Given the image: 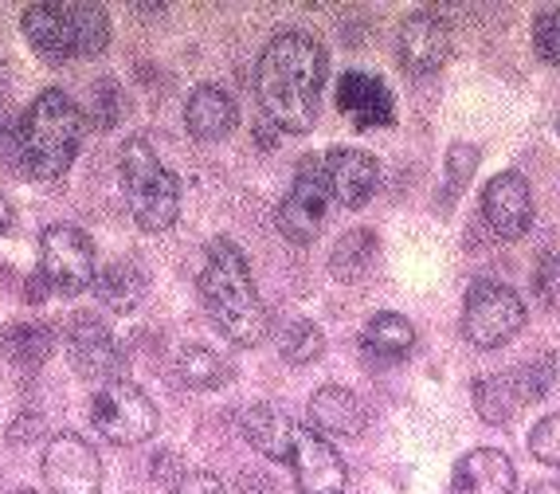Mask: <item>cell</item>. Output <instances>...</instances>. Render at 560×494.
Listing matches in <instances>:
<instances>
[{
  "label": "cell",
  "instance_id": "d4e9b609",
  "mask_svg": "<svg viewBox=\"0 0 560 494\" xmlns=\"http://www.w3.org/2000/svg\"><path fill=\"white\" fill-rule=\"evenodd\" d=\"M177 377L188 384V389H220V384H228L235 377L232 361H224L220 354H212V349H205V345H188V349H180L177 357Z\"/></svg>",
  "mask_w": 560,
  "mask_h": 494
},
{
  "label": "cell",
  "instance_id": "1f68e13d",
  "mask_svg": "<svg viewBox=\"0 0 560 494\" xmlns=\"http://www.w3.org/2000/svg\"><path fill=\"white\" fill-rule=\"evenodd\" d=\"M533 295L549 310H560V252H545L533 275Z\"/></svg>",
  "mask_w": 560,
  "mask_h": 494
},
{
  "label": "cell",
  "instance_id": "44dd1931",
  "mask_svg": "<svg viewBox=\"0 0 560 494\" xmlns=\"http://www.w3.org/2000/svg\"><path fill=\"white\" fill-rule=\"evenodd\" d=\"M145 287H150V279H145L141 263H133V260H114L110 267L94 271V295H98V302H103L106 310H114V314L138 310L141 299H145Z\"/></svg>",
  "mask_w": 560,
  "mask_h": 494
},
{
  "label": "cell",
  "instance_id": "8992f818",
  "mask_svg": "<svg viewBox=\"0 0 560 494\" xmlns=\"http://www.w3.org/2000/svg\"><path fill=\"white\" fill-rule=\"evenodd\" d=\"M94 432L114 448H138L158 432V404L133 381H106L91 401Z\"/></svg>",
  "mask_w": 560,
  "mask_h": 494
},
{
  "label": "cell",
  "instance_id": "7402d4cb",
  "mask_svg": "<svg viewBox=\"0 0 560 494\" xmlns=\"http://www.w3.org/2000/svg\"><path fill=\"white\" fill-rule=\"evenodd\" d=\"M411 345H416V326L404 314H376L361 330V349L373 361L396 365L411 354Z\"/></svg>",
  "mask_w": 560,
  "mask_h": 494
},
{
  "label": "cell",
  "instance_id": "6da1fadb",
  "mask_svg": "<svg viewBox=\"0 0 560 494\" xmlns=\"http://www.w3.org/2000/svg\"><path fill=\"white\" fill-rule=\"evenodd\" d=\"M329 76L326 47L306 32H282L262 47L255 67V94L262 114L287 134H310L318 122L322 87Z\"/></svg>",
  "mask_w": 560,
  "mask_h": 494
},
{
  "label": "cell",
  "instance_id": "277c9868",
  "mask_svg": "<svg viewBox=\"0 0 560 494\" xmlns=\"http://www.w3.org/2000/svg\"><path fill=\"white\" fill-rule=\"evenodd\" d=\"M20 24L28 44L51 64L103 56L110 44V16L98 4H32Z\"/></svg>",
  "mask_w": 560,
  "mask_h": 494
},
{
  "label": "cell",
  "instance_id": "4dcf8cb0",
  "mask_svg": "<svg viewBox=\"0 0 560 494\" xmlns=\"http://www.w3.org/2000/svg\"><path fill=\"white\" fill-rule=\"evenodd\" d=\"M533 47L549 67H560V9H549L533 20Z\"/></svg>",
  "mask_w": 560,
  "mask_h": 494
},
{
  "label": "cell",
  "instance_id": "4316f807",
  "mask_svg": "<svg viewBox=\"0 0 560 494\" xmlns=\"http://www.w3.org/2000/svg\"><path fill=\"white\" fill-rule=\"evenodd\" d=\"M279 354H282V361H290V365H314L326 354V334H322V326L299 318V322H290V326L282 330Z\"/></svg>",
  "mask_w": 560,
  "mask_h": 494
},
{
  "label": "cell",
  "instance_id": "8d00e7d4",
  "mask_svg": "<svg viewBox=\"0 0 560 494\" xmlns=\"http://www.w3.org/2000/svg\"><path fill=\"white\" fill-rule=\"evenodd\" d=\"M177 463V456H173V451H168V456H153V479H173V486L180 483V479H185V471H180V467H173Z\"/></svg>",
  "mask_w": 560,
  "mask_h": 494
},
{
  "label": "cell",
  "instance_id": "74e56055",
  "mask_svg": "<svg viewBox=\"0 0 560 494\" xmlns=\"http://www.w3.org/2000/svg\"><path fill=\"white\" fill-rule=\"evenodd\" d=\"M12 228V200L0 193V232H9Z\"/></svg>",
  "mask_w": 560,
  "mask_h": 494
},
{
  "label": "cell",
  "instance_id": "2e32d148",
  "mask_svg": "<svg viewBox=\"0 0 560 494\" xmlns=\"http://www.w3.org/2000/svg\"><path fill=\"white\" fill-rule=\"evenodd\" d=\"M337 111L346 114L357 130L393 126V118H396L393 91L376 76H364V71H346V76H341V83H337Z\"/></svg>",
  "mask_w": 560,
  "mask_h": 494
},
{
  "label": "cell",
  "instance_id": "5bb4252c",
  "mask_svg": "<svg viewBox=\"0 0 560 494\" xmlns=\"http://www.w3.org/2000/svg\"><path fill=\"white\" fill-rule=\"evenodd\" d=\"M482 216L502 240H522L533 225V193L522 173H498L482 188Z\"/></svg>",
  "mask_w": 560,
  "mask_h": 494
},
{
  "label": "cell",
  "instance_id": "e575fe53",
  "mask_svg": "<svg viewBox=\"0 0 560 494\" xmlns=\"http://www.w3.org/2000/svg\"><path fill=\"white\" fill-rule=\"evenodd\" d=\"M235 494H279V491H275V483L262 471H243Z\"/></svg>",
  "mask_w": 560,
  "mask_h": 494
},
{
  "label": "cell",
  "instance_id": "7c38bea8",
  "mask_svg": "<svg viewBox=\"0 0 560 494\" xmlns=\"http://www.w3.org/2000/svg\"><path fill=\"white\" fill-rule=\"evenodd\" d=\"M290 471H294V483L302 494H346L349 471L346 459L337 456V448L318 432L299 428L294 436V448H290Z\"/></svg>",
  "mask_w": 560,
  "mask_h": 494
},
{
  "label": "cell",
  "instance_id": "83f0119b",
  "mask_svg": "<svg viewBox=\"0 0 560 494\" xmlns=\"http://www.w3.org/2000/svg\"><path fill=\"white\" fill-rule=\"evenodd\" d=\"M529 456L545 467H557L560 471V412L537 420L529 432Z\"/></svg>",
  "mask_w": 560,
  "mask_h": 494
},
{
  "label": "cell",
  "instance_id": "ba28073f",
  "mask_svg": "<svg viewBox=\"0 0 560 494\" xmlns=\"http://www.w3.org/2000/svg\"><path fill=\"white\" fill-rule=\"evenodd\" d=\"M39 279L56 295H83L94 287V243L83 228L51 225L39 240Z\"/></svg>",
  "mask_w": 560,
  "mask_h": 494
},
{
  "label": "cell",
  "instance_id": "9a60e30c",
  "mask_svg": "<svg viewBox=\"0 0 560 494\" xmlns=\"http://www.w3.org/2000/svg\"><path fill=\"white\" fill-rule=\"evenodd\" d=\"M326 169V185L341 208H361L373 200L376 185H381V165L369 150H357V146H337L329 150V158L322 161Z\"/></svg>",
  "mask_w": 560,
  "mask_h": 494
},
{
  "label": "cell",
  "instance_id": "484cf974",
  "mask_svg": "<svg viewBox=\"0 0 560 494\" xmlns=\"http://www.w3.org/2000/svg\"><path fill=\"white\" fill-rule=\"evenodd\" d=\"M373 260H376V235L369 228H353V232H346L337 240L334 255H329V271H334L337 279L353 283L373 267Z\"/></svg>",
  "mask_w": 560,
  "mask_h": 494
},
{
  "label": "cell",
  "instance_id": "f1b7e54d",
  "mask_svg": "<svg viewBox=\"0 0 560 494\" xmlns=\"http://www.w3.org/2000/svg\"><path fill=\"white\" fill-rule=\"evenodd\" d=\"M517 374V384H522L525 401H541L545 392H549L552 377H557V357L552 354H537L533 361H525L522 369H514Z\"/></svg>",
  "mask_w": 560,
  "mask_h": 494
},
{
  "label": "cell",
  "instance_id": "4fadbf2b",
  "mask_svg": "<svg viewBox=\"0 0 560 494\" xmlns=\"http://www.w3.org/2000/svg\"><path fill=\"white\" fill-rule=\"evenodd\" d=\"M396 56L408 76H435L451 59V28L435 12H416L396 32Z\"/></svg>",
  "mask_w": 560,
  "mask_h": 494
},
{
  "label": "cell",
  "instance_id": "30bf717a",
  "mask_svg": "<svg viewBox=\"0 0 560 494\" xmlns=\"http://www.w3.org/2000/svg\"><path fill=\"white\" fill-rule=\"evenodd\" d=\"M329 185H326V169L322 161L306 158L294 173V185L282 196L279 205V228L287 240L294 243H310L326 225V208H329Z\"/></svg>",
  "mask_w": 560,
  "mask_h": 494
},
{
  "label": "cell",
  "instance_id": "52a82bcc",
  "mask_svg": "<svg viewBox=\"0 0 560 494\" xmlns=\"http://www.w3.org/2000/svg\"><path fill=\"white\" fill-rule=\"evenodd\" d=\"M525 326V302L514 287L498 279H478L463 302V337L478 349H498L514 342Z\"/></svg>",
  "mask_w": 560,
  "mask_h": 494
},
{
  "label": "cell",
  "instance_id": "f35d334b",
  "mask_svg": "<svg viewBox=\"0 0 560 494\" xmlns=\"http://www.w3.org/2000/svg\"><path fill=\"white\" fill-rule=\"evenodd\" d=\"M529 494H560V479H545V483H533Z\"/></svg>",
  "mask_w": 560,
  "mask_h": 494
},
{
  "label": "cell",
  "instance_id": "9c48e42d",
  "mask_svg": "<svg viewBox=\"0 0 560 494\" xmlns=\"http://www.w3.org/2000/svg\"><path fill=\"white\" fill-rule=\"evenodd\" d=\"M44 483L51 494H98L103 491V459L91 439L79 432H56L44 448Z\"/></svg>",
  "mask_w": 560,
  "mask_h": 494
},
{
  "label": "cell",
  "instance_id": "836d02e7",
  "mask_svg": "<svg viewBox=\"0 0 560 494\" xmlns=\"http://www.w3.org/2000/svg\"><path fill=\"white\" fill-rule=\"evenodd\" d=\"M168 494H224V483L208 471H197V475H185L177 486H168Z\"/></svg>",
  "mask_w": 560,
  "mask_h": 494
},
{
  "label": "cell",
  "instance_id": "ffe728a7",
  "mask_svg": "<svg viewBox=\"0 0 560 494\" xmlns=\"http://www.w3.org/2000/svg\"><path fill=\"white\" fill-rule=\"evenodd\" d=\"M240 432L259 456L282 459V463H287L290 448H294V436H299V424H294L287 412L271 409V404H252V409L240 416Z\"/></svg>",
  "mask_w": 560,
  "mask_h": 494
},
{
  "label": "cell",
  "instance_id": "d6986e66",
  "mask_svg": "<svg viewBox=\"0 0 560 494\" xmlns=\"http://www.w3.org/2000/svg\"><path fill=\"white\" fill-rule=\"evenodd\" d=\"M235 122H240V111H235L232 94L220 91V87L205 83L197 91L188 94V106H185V126L188 134L197 141H220L235 130Z\"/></svg>",
  "mask_w": 560,
  "mask_h": 494
},
{
  "label": "cell",
  "instance_id": "7a4b0ae2",
  "mask_svg": "<svg viewBox=\"0 0 560 494\" xmlns=\"http://www.w3.org/2000/svg\"><path fill=\"white\" fill-rule=\"evenodd\" d=\"M200 299L232 345H259L271 330V318H267V307L255 290L247 255L224 235L208 243L205 271H200Z\"/></svg>",
  "mask_w": 560,
  "mask_h": 494
},
{
  "label": "cell",
  "instance_id": "cb8c5ba5",
  "mask_svg": "<svg viewBox=\"0 0 560 494\" xmlns=\"http://www.w3.org/2000/svg\"><path fill=\"white\" fill-rule=\"evenodd\" d=\"M0 354L16 369H39L51 357V330L39 322H16L0 330Z\"/></svg>",
  "mask_w": 560,
  "mask_h": 494
},
{
  "label": "cell",
  "instance_id": "f546056e",
  "mask_svg": "<svg viewBox=\"0 0 560 494\" xmlns=\"http://www.w3.org/2000/svg\"><path fill=\"white\" fill-rule=\"evenodd\" d=\"M121 91L114 79H98V83L91 87V122L98 126V130H110L114 122L121 118Z\"/></svg>",
  "mask_w": 560,
  "mask_h": 494
},
{
  "label": "cell",
  "instance_id": "d6a6232c",
  "mask_svg": "<svg viewBox=\"0 0 560 494\" xmlns=\"http://www.w3.org/2000/svg\"><path fill=\"white\" fill-rule=\"evenodd\" d=\"M475 165H478V150L475 146H451V158H447V169H451V200L458 196V188H463V181L475 173Z\"/></svg>",
  "mask_w": 560,
  "mask_h": 494
},
{
  "label": "cell",
  "instance_id": "603a6c76",
  "mask_svg": "<svg viewBox=\"0 0 560 494\" xmlns=\"http://www.w3.org/2000/svg\"><path fill=\"white\" fill-rule=\"evenodd\" d=\"M470 397H475V412L486 420V424H510L525 404V392H522V384H517V374L478 377Z\"/></svg>",
  "mask_w": 560,
  "mask_h": 494
},
{
  "label": "cell",
  "instance_id": "5b68a950",
  "mask_svg": "<svg viewBox=\"0 0 560 494\" xmlns=\"http://www.w3.org/2000/svg\"><path fill=\"white\" fill-rule=\"evenodd\" d=\"M121 188L130 200V212L141 232H165L177 225L180 212V185L165 169L145 138H130L121 146Z\"/></svg>",
  "mask_w": 560,
  "mask_h": 494
},
{
  "label": "cell",
  "instance_id": "3957f363",
  "mask_svg": "<svg viewBox=\"0 0 560 494\" xmlns=\"http://www.w3.org/2000/svg\"><path fill=\"white\" fill-rule=\"evenodd\" d=\"M86 138V114L63 91H44L32 99L24 118L16 122V161L36 181H59L75 165L79 146Z\"/></svg>",
  "mask_w": 560,
  "mask_h": 494
},
{
  "label": "cell",
  "instance_id": "ac0fdd59",
  "mask_svg": "<svg viewBox=\"0 0 560 494\" xmlns=\"http://www.w3.org/2000/svg\"><path fill=\"white\" fill-rule=\"evenodd\" d=\"M310 420L318 436H334V439H357L369 428V409L346 384H322L314 397H310Z\"/></svg>",
  "mask_w": 560,
  "mask_h": 494
},
{
  "label": "cell",
  "instance_id": "d590c367",
  "mask_svg": "<svg viewBox=\"0 0 560 494\" xmlns=\"http://www.w3.org/2000/svg\"><path fill=\"white\" fill-rule=\"evenodd\" d=\"M0 146H9V153L16 158V126L9 122V99L0 91Z\"/></svg>",
  "mask_w": 560,
  "mask_h": 494
},
{
  "label": "cell",
  "instance_id": "8fae6325",
  "mask_svg": "<svg viewBox=\"0 0 560 494\" xmlns=\"http://www.w3.org/2000/svg\"><path fill=\"white\" fill-rule=\"evenodd\" d=\"M67 357H71V369L79 377H91V381H121V345L110 334L103 318L94 314H75L63 330Z\"/></svg>",
  "mask_w": 560,
  "mask_h": 494
},
{
  "label": "cell",
  "instance_id": "e0dca14e",
  "mask_svg": "<svg viewBox=\"0 0 560 494\" xmlns=\"http://www.w3.org/2000/svg\"><path fill=\"white\" fill-rule=\"evenodd\" d=\"M451 494H517L514 459L498 448H475L455 463Z\"/></svg>",
  "mask_w": 560,
  "mask_h": 494
},
{
  "label": "cell",
  "instance_id": "ab89813d",
  "mask_svg": "<svg viewBox=\"0 0 560 494\" xmlns=\"http://www.w3.org/2000/svg\"><path fill=\"white\" fill-rule=\"evenodd\" d=\"M16 494H36V491H16Z\"/></svg>",
  "mask_w": 560,
  "mask_h": 494
}]
</instances>
